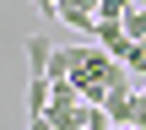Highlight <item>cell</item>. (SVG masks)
Instances as JSON below:
<instances>
[{
    "label": "cell",
    "instance_id": "cell-3",
    "mask_svg": "<svg viewBox=\"0 0 146 130\" xmlns=\"http://www.w3.org/2000/svg\"><path fill=\"white\" fill-rule=\"evenodd\" d=\"M49 65H54V43L38 33V38H27V76H43L49 81Z\"/></svg>",
    "mask_w": 146,
    "mask_h": 130
},
{
    "label": "cell",
    "instance_id": "cell-4",
    "mask_svg": "<svg viewBox=\"0 0 146 130\" xmlns=\"http://www.w3.org/2000/svg\"><path fill=\"white\" fill-rule=\"evenodd\" d=\"M76 65H81V43H60L54 49V65H49V81H70Z\"/></svg>",
    "mask_w": 146,
    "mask_h": 130
},
{
    "label": "cell",
    "instance_id": "cell-5",
    "mask_svg": "<svg viewBox=\"0 0 146 130\" xmlns=\"http://www.w3.org/2000/svg\"><path fill=\"white\" fill-rule=\"evenodd\" d=\"M125 65H130V71H141V76H146V43H135V49L125 54Z\"/></svg>",
    "mask_w": 146,
    "mask_h": 130
},
{
    "label": "cell",
    "instance_id": "cell-9",
    "mask_svg": "<svg viewBox=\"0 0 146 130\" xmlns=\"http://www.w3.org/2000/svg\"><path fill=\"white\" fill-rule=\"evenodd\" d=\"M114 130H141V125H114Z\"/></svg>",
    "mask_w": 146,
    "mask_h": 130
},
{
    "label": "cell",
    "instance_id": "cell-8",
    "mask_svg": "<svg viewBox=\"0 0 146 130\" xmlns=\"http://www.w3.org/2000/svg\"><path fill=\"white\" fill-rule=\"evenodd\" d=\"M76 5H87V11H98V5H103V0H76Z\"/></svg>",
    "mask_w": 146,
    "mask_h": 130
},
{
    "label": "cell",
    "instance_id": "cell-6",
    "mask_svg": "<svg viewBox=\"0 0 146 130\" xmlns=\"http://www.w3.org/2000/svg\"><path fill=\"white\" fill-rule=\"evenodd\" d=\"M33 5H38L43 16H54V11H60V0H33Z\"/></svg>",
    "mask_w": 146,
    "mask_h": 130
},
{
    "label": "cell",
    "instance_id": "cell-1",
    "mask_svg": "<svg viewBox=\"0 0 146 130\" xmlns=\"http://www.w3.org/2000/svg\"><path fill=\"white\" fill-rule=\"evenodd\" d=\"M103 109H108L114 125H135V119H141V87H114V92L103 98Z\"/></svg>",
    "mask_w": 146,
    "mask_h": 130
},
{
    "label": "cell",
    "instance_id": "cell-2",
    "mask_svg": "<svg viewBox=\"0 0 146 130\" xmlns=\"http://www.w3.org/2000/svg\"><path fill=\"white\" fill-rule=\"evenodd\" d=\"M92 38H98V43H103L114 60H125V54L135 49V38L125 33V16H119V22H98V33H92Z\"/></svg>",
    "mask_w": 146,
    "mask_h": 130
},
{
    "label": "cell",
    "instance_id": "cell-7",
    "mask_svg": "<svg viewBox=\"0 0 146 130\" xmlns=\"http://www.w3.org/2000/svg\"><path fill=\"white\" fill-rule=\"evenodd\" d=\"M33 130H54V125H49V114H33Z\"/></svg>",
    "mask_w": 146,
    "mask_h": 130
}]
</instances>
